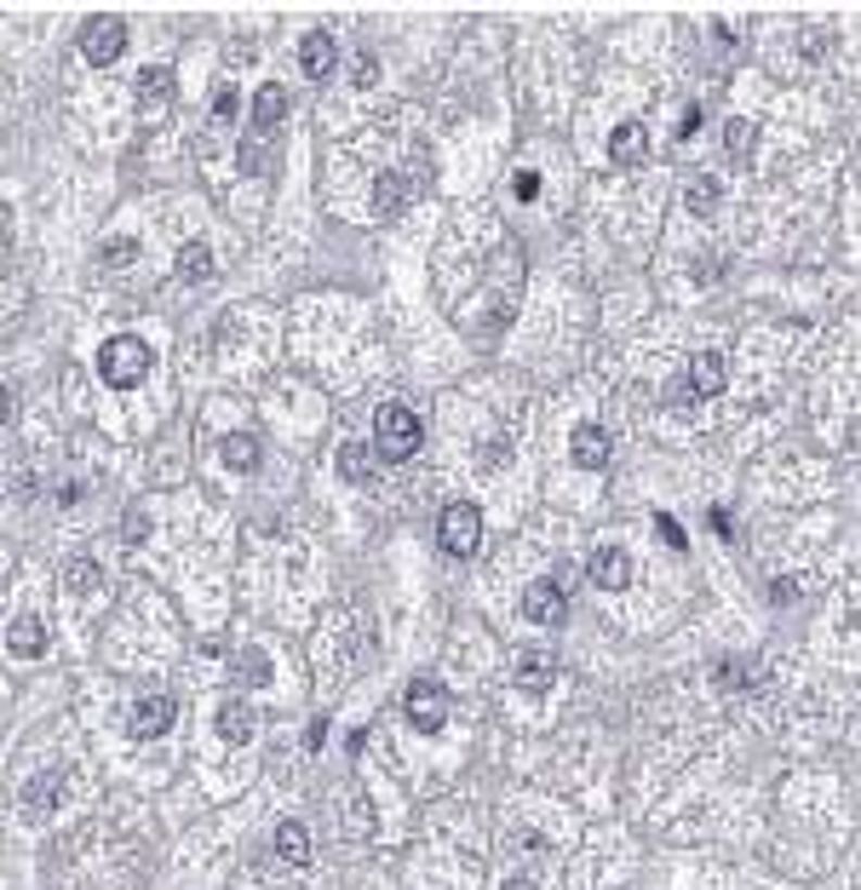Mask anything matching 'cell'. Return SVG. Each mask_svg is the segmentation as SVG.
I'll return each mask as SVG.
<instances>
[{
	"label": "cell",
	"mask_w": 861,
	"mask_h": 890,
	"mask_svg": "<svg viewBox=\"0 0 861 890\" xmlns=\"http://www.w3.org/2000/svg\"><path fill=\"white\" fill-rule=\"evenodd\" d=\"M150 346L138 334H115V339H104L98 346V374H104V386H115V391H132L138 379L150 374Z\"/></svg>",
	"instance_id": "6da1fadb"
},
{
	"label": "cell",
	"mask_w": 861,
	"mask_h": 890,
	"mask_svg": "<svg viewBox=\"0 0 861 890\" xmlns=\"http://www.w3.org/2000/svg\"><path fill=\"white\" fill-rule=\"evenodd\" d=\"M373 437H379V454L385 460H408L419 449V414L408 402H385V409L373 414Z\"/></svg>",
	"instance_id": "7a4b0ae2"
},
{
	"label": "cell",
	"mask_w": 861,
	"mask_h": 890,
	"mask_svg": "<svg viewBox=\"0 0 861 890\" xmlns=\"http://www.w3.org/2000/svg\"><path fill=\"white\" fill-rule=\"evenodd\" d=\"M436 540H443V552H448V557H471L477 546H483V512H477L471 500H454V505H443Z\"/></svg>",
	"instance_id": "3957f363"
},
{
	"label": "cell",
	"mask_w": 861,
	"mask_h": 890,
	"mask_svg": "<svg viewBox=\"0 0 861 890\" xmlns=\"http://www.w3.org/2000/svg\"><path fill=\"white\" fill-rule=\"evenodd\" d=\"M408 724L419 736H436L448 724V690L436 678H414L408 684Z\"/></svg>",
	"instance_id": "277c9868"
},
{
	"label": "cell",
	"mask_w": 861,
	"mask_h": 890,
	"mask_svg": "<svg viewBox=\"0 0 861 890\" xmlns=\"http://www.w3.org/2000/svg\"><path fill=\"white\" fill-rule=\"evenodd\" d=\"M173 718H178V701L162 695V690H150V695H138V701H132L127 730H132L138 741H155V736H167V730H173Z\"/></svg>",
	"instance_id": "5b68a950"
},
{
	"label": "cell",
	"mask_w": 861,
	"mask_h": 890,
	"mask_svg": "<svg viewBox=\"0 0 861 890\" xmlns=\"http://www.w3.org/2000/svg\"><path fill=\"white\" fill-rule=\"evenodd\" d=\"M122 47H127V24L122 17H92V24L81 29V52H87V64H115L122 58Z\"/></svg>",
	"instance_id": "8992f818"
},
{
	"label": "cell",
	"mask_w": 861,
	"mask_h": 890,
	"mask_svg": "<svg viewBox=\"0 0 861 890\" xmlns=\"http://www.w3.org/2000/svg\"><path fill=\"white\" fill-rule=\"evenodd\" d=\"M523 615L534 621V626H557L569 615V603H564V586L557 580H534L529 592H523Z\"/></svg>",
	"instance_id": "52a82bcc"
},
{
	"label": "cell",
	"mask_w": 861,
	"mask_h": 890,
	"mask_svg": "<svg viewBox=\"0 0 861 890\" xmlns=\"http://www.w3.org/2000/svg\"><path fill=\"white\" fill-rule=\"evenodd\" d=\"M511 678H517V690H529V695L552 690V684H557V661H552V650H523V655L511 661Z\"/></svg>",
	"instance_id": "ba28073f"
},
{
	"label": "cell",
	"mask_w": 861,
	"mask_h": 890,
	"mask_svg": "<svg viewBox=\"0 0 861 890\" xmlns=\"http://www.w3.org/2000/svg\"><path fill=\"white\" fill-rule=\"evenodd\" d=\"M569 454H574V465L580 472H604L609 465V431L604 426H574V437H569Z\"/></svg>",
	"instance_id": "9c48e42d"
},
{
	"label": "cell",
	"mask_w": 861,
	"mask_h": 890,
	"mask_svg": "<svg viewBox=\"0 0 861 890\" xmlns=\"http://www.w3.org/2000/svg\"><path fill=\"white\" fill-rule=\"evenodd\" d=\"M586 575L604 586V592H626V586H632V563H626V552H620V546H604V552H592Z\"/></svg>",
	"instance_id": "30bf717a"
},
{
	"label": "cell",
	"mask_w": 861,
	"mask_h": 890,
	"mask_svg": "<svg viewBox=\"0 0 861 890\" xmlns=\"http://www.w3.org/2000/svg\"><path fill=\"white\" fill-rule=\"evenodd\" d=\"M339 64V47H333V35L328 29H311L305 35V47H299V70H305L311 80H328Z\"/></svg>",
	"instance_id": "8fae6325"
},
{
	"label": "cell",
	"mask_w": 861,
	"mask_h": 890,
	"mask_svg": "<svg viewBox=\"0 0 861 890\" xmlns=\"http://www.w3.org/2000/svg\"><path fill=\"white\" fill-rule=\"evenodd\" d=\"M173 87H178L173 64H150V70H138V104H144L150 115L173 104Z\"/></svg>",
	"instance_id": "7c38bea8"
},
{
	"label": "cell",
	"mask_w": 861,
	"mask_h": 890,
	"mask_svg": "<svg viewBox=\"0 0 861 890\" xmlns=\"http://www.w3.org/2000/svg\"><path fill=\"white\" fill-rule=\"evenodd\" d=\"M724 356H718V351H700L695 362H689V379H684V391L689 397H718V391H724Z\"/></svg>",
	"instance_id": "4fadbf2b"
},
{
	"label": "cell",
	"mask_w": 861,
	"mask_h": 890,
	"mask_svg": "<svg viewBox=\"0 0 861 890\" xmlns=\"http://www.w3.org/2000/svg\"><path fill=\"white\" fill-rule=\"evenodd\" d=\"M7 650H12V655H24V661L47 655V626L35 621V615H17V621L7 626Z\"/></svg>",
	"instance_id": "5bb4252c"
},
{
	"label": "cell",
	"mask_w": 861,
	"mask_h": 890,
	"mask_svg": "<svg viewBox=\"0 0 861 890\" xmlns=\"http://www.w3.org/2000/svg\"><path fill=\"white\" fill-rule=\"evenodd\" d=\"M253 730H258V713H253L248 701H225V706H218V736H225L230 747L253 741Z\"/></svg>",
	"instance_id": "9a60e30c"
},
{
	"label": "cell",
	"mask_w": 861,
	"mask_h": 890,
	"mask_svg": "<svg viewBox=\"0 0 861 890\" xmlns=\"http://www.w3.org/2000/svg\"><path fill=\"white\" fill-rule=\"evenodd\" d=\"M58 799H64V770H41V776L24 787V811H29V816L58 811Z\"/></svg>",
	"instance_id": "2e32d148"
},
{
	"label": "cell",
	"mask_w": 861,
	"mask_h": 890,
	"mask_svg": "<svg viewBox=\"0 0 861 890\" xmlns=\"http://www.w3.org/2000/svg\"><path fill=\"white\" fill-rule=\"evenodd\" d=\"M282 115H288V87H282V80H265V87L253 92V127L270 133Z\"/></svg>",
	"instance_id": "e0dca14e"
},
{
	"label": "cell",
	"mask_w": 861,
	"mask_h": 890,
	"mask_svg": "<svg viewBox=\"0 0 861 890\" xmlns=\"http://www.w3.org/2000/svg\"><path fill=\"white\" fill-rule=\"evenodd\" d=\"M644 150H649L644 127H637V121H620L615 138H609V161H615V167H637V161H644Z\"/></svg>",
	"instance_id": "ac0fdd59"
},
{
	"label": "cell",
	"mask_w": 861,
	"mask_h": 890,
	"mask_svg": "<svg viewBox=\"0 0 861 890\" xmlns=\"http://www.w3.org/2000/svg\"><path fill=\"white\" fill-rule=\"evenodd\" d=\"M414 190H419V185H408V178H403V173H379V185H373V213H379V218H391V213H403Z\"/></svg>",
	"instance_id": "d6986e66"
},
{
	"label": "cell",
	"mask_w": 861,
	"mask_h": 890,
	"mask_svg": "<svg viewBox=\"0 0 861 890\" xmlns=\"http://www.w3.org/2000/svg\"><path fill=\"white\" fill-rule=\"evenodd\" d=\"M276 856H282L288 867H305V862H311V833H305V822H282V827H276Z\"/></svg>",
	"instance_id": "ffe728a7"
},
{
	"label": "cell",
	"mask_w": 861,
	"mask_h": 890,
	"mask_svg": "<svg viewBox=\"0 0 861 890\" xmlns=\"http://www.w3.org/2000/svg\"><path fill=\"white\" fill-rule=\"evenodd\" d=\"M178 276H185V281H207V276H213L207 241H185V248H178Z\"/></svg>",
	"instance_id": "44dd1931"
},
{
	"label": "cell",
	"mask_w": 861,
	"mask_h": 890,
	"mask_svg": "<svg viewBox=\"0 0 861 890\" xmlns=\"http://www.w3.org/2000/svg\"><path fill=\"white\" fill-rule=\"evenodd\" d=\"M225 465H230V472H253V465H258V437L253 431L225 437Z\"/></svg>",
	"instance_id": "7402d4cb"
},
{
	"label": "cell",
	"mask_w": 861,
	"mask_h": 890,
	"mask_svg": "<svg viewBox=\"0 0 861 890\" xmlns=\"http://www.w3.org/2000/svg\"><path fill=\"white\" fill-rule=\"evenodd\" d=\"M718 196H724V190H718V178H712V173H700V178H695V185L684 190V201H689V213H700V218H707V213L718 208Z\"/></svg>",
	"instance_id": "603a6c76"
},
{
	"label": "cell",
	"mask_w": 861,
	"mask_h": 890,
	"mask_svg": "<svg viewBox=\"0 0 861 890\" xmlns=\"http://www.w3.org/2000/svg\"><path fill=\"white\" fill-rule=\"evenodd\" d=\"M98 580H104V575H98V563H92V557H75V563H69V569H64V586H69V592H75V598H87V592H98Z\"/></svg>",
	"instance_id": "cb8c5ba5"
},
{
	"label": "cell",
	"mask_w": 861,
	"mask_h": 890,
	"mask_svg": "<svg viewBox=\"0 0 861 890\" xmlns=\"http://www.w3.org/2000/svg\"><path fill=\"white\" fill-rule=\"evenodd\" d=\"M339 472H345L351 482H368V472H373V454L363 449V442H345V449H339Z\"/></svg>",
	"instance_id": "d4e9b609"
},
{
	"label": "cell",
	"mask_w": 861,
	"mask_h": 890,
	"mask_svg": "<svg viewBox=\"0 0 861 890\" xmlns=\"http://www.w3.org/2000/svg\"><path fill=\"white\" fill-rule=\"evenodd\" d=\"M752 133H758L752 121H730V127H724V145H730V155H735V161L752 150Z\"/></svg>",
	"instance_id": "484cf974"
},
{
	"label": "cell",
	"mask_w": 861,
	"mask_h": 890,
	"mask_svg": "<svg viewBox=\"0 0 861 890\" xmlns=\"http://www.w3.org/2000/svg\"><path fill=\"white\" fill-rule=\"evenodd\" d=\"M655 529H660V540L672 546V552H689V540H684V529H678V517H667V512H655Z\"/></svg>",
	"instance_id": "4316f807"
},
{
	"label": "cell",
	"mask_w": 861,
	"mask_h": 890,
	"mask_svg": "<svg viewBox=\"0 0 861 890\" xmlns=\"http://www.w3.org/2000/svg\"><path fill=\"white\" fill-rule=\"evenodd\" d=\"M132 253H138V241H132V236H122V241H110V248L98 253V259H104V265H127Z\"/></svg>",
	"instance_id": "83f0119b"
},
{
	"label": "cell",
	"mask_w": 861,
	"mask_h": 890,
	"mask_svg": "<svg viewBox=\"0 0 861 890\" xmlns=\"http://www.w3.org/2000/svg\"><path fill=\"white\" fill-rule=\"evenodd\" d=\"M122 535H127V540H138V535H150V517H144V512H138V505H132V512L122 517Z\"/></svg>",
	"instance_id": "f1b7e54d"
},
{
	"label": "cell",
	"mask_w": 861,
	"mask_h": 890,
	"mask_svg": "<svg viewBox=\"0 0 861 890\" xmlns=\"http://www.w3.org/2000/svg\"><path fill=\"white\" fill-rule=\"evenodd\" d=\"M242 678H248V684H265V655H258V650L242 655Z\"/></svg>",
	"instance_id": "f546056e"
},
{
	"label": "cell",
	"mask_w": 861,
	"mask_h": 890,
	"mask_svg": "<svg viewBox=\"0 0 861 890\" xmlns=\"http://www.w3.org/2000/svg\"><path fill=\"white\" fill-rule=\"evenodd\" d=\"M368 80H379V58H373V52L356 58V87H368Z\"/></svg>",
	"instance_id": "4dcf8cb0"
},
{
	"label": "cell",
	"mask_w": 861,
	"mask_h": 890,
	"mask_svg": "<svg viewBox=\"0 0 861 890\" xmlns=\"http://www.w3.org/2000/svg\"><path fill=\"white\" fill-rule=\"evenodd\" d=\"M213 115H236V92H230V87H218V98H213Z\"/></svg>",
	"instance_id": "1f68e13d"
},
{
	"label": "cell",
	"mask_w": 861,
	"mask_h": 890,
	"mask_svg": "<svg viewBox=\"0 0 861 890\" xmlns=\"http://www.w3.org/2000/svg\"><path fill=\"white\" fill-rule=\"evenodd\" d=\"M517 196L534 201V196H540V178H534V173H517Z\"/></svg>",
	"instance_id": "d6a6232c"
},
{
	"label": "cell",
	"mask_w": 861,
	"mask_h": 890,
	"mask_svg": "<svg viewBox=\"0 0 861 890\" xmlns=\"http://www.w3.org/2000/svg\"><path fill=\"white\" fill-rule=\"evenodd\" d=\"M695 127H700V110H684V121H678V138H695Z\"/></svg>",
	"instance_id": "836d02e7"
},
{
	"label": "cell",
	"mask_w": 861,
	"mask_h": 890,
	"mask_svg": "<svg viewBox=\"0 0 861 890\" xmlns=\"http://www.w3.org/2000/svg\"><path fill=\"white\" fill-rule=\"evenodd\" d=\"M506 890H534V879H523V874H511V879H506Z\"/></svg>",
	"instance_id": "e575fe53"
}]
</instances>
